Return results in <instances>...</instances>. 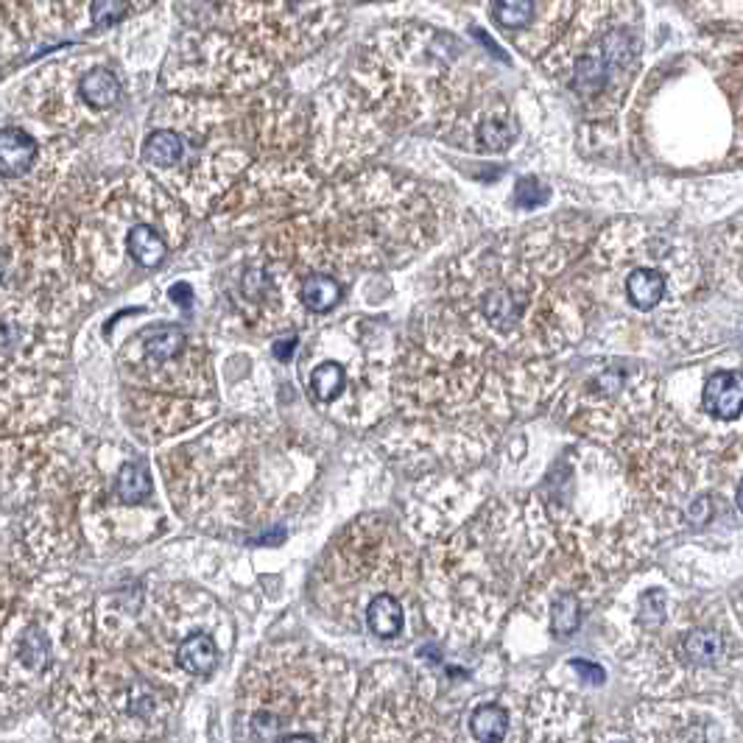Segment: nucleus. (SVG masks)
<instances>
[{
    "instance_id": "f257e3e1",
    "label": "nucleus",
    "mask_w": 743,
    "mask_h": 743,
    "mask_svg": "<svg viewBox=\"0 0 743 743\" xmlns=\"http://www.w3.org/2000/svg\"><path fill=\"white\" fill-rule=\"evenodd\" d=\"M576 221L478 243L439 272L428 311L483 350L515 358H551L582 341L590 299L567 266L587 249Z\"/></svg>"
},
{
    "instance_id": "f03ea898",
    "label": "nucleus",
    "mask_w": 743,
    "mask_h": 743,
    "mask_svg": "<svg viewBox=\"0 0 743 743\" xmlns=\"http://www.w3.org/2000/svg\"><path fill=\"white\" fill-rule=\"evenodd\" d=\"M350 87L383 129H426L464 152L503 154L520 134L483 64L431 26L378 32L352 68Z\"/></svg>"
},
{
    "instance_id": "7ed1b4c3",
    "label": "nucleus",
    "mask_w": 743,
    "mask_h": 743,
    "mask_svg": "<svg viewBox=\"0 0 743 743\" xmlns=\"http://www.w3.org/2000/svg\"><path fill=\"white\" fill-rule=\"evenodd\" d=\"M445 207L417 179L358 168L322 188L305 213L272 227L261 252L299 280L311 272L392 268L431 247Z\"/></svg>"
},
{
    "instance_id": "20e7f679",
    "label": "nucleus",
    "mask_w": 743,
    "mask_h": 743,
    "mask_svg": "<svg viewBox=\"0 0 743 743\" xmlns=\"http://www.w3.org/2000/svg\"><path fill=\"white\" fill-rule=\"evenodd\" d=\"M553 523L537 492L495 498L472 520L442 534L420 562L422 607L433 630L456 646L498 635L546 548Z\"/></svg>"
},
{
    "instance_id": "39448f33",
    "label": "nucleus",
    "mask_w": 743,
    "mask_h": 743,
    "mask_svg": "<svg viewBox=\"0 0 743 743\" xmlns=\"http://www.w3.org/2000/svg\"><path fill=\"white\" fill-rule=\"evenodd\" d=\"M632 685L655 699L721 693L743 673V630L721 598H682L660 571L615 592L607 618Z\"/></svg>"
},
{
    "instance_id": "423d86ee",
    "label": "nucleus",
    "mask_w": 743,
    "mask_h": 743,
    "mask_svg": "<svg viewBox=\"0 0 743 743\" xmlns=\"http://www.w3.org/2000/svg\"><path fill=\"white\" fill-rule=\"evenodd\" d=\"M640 20L635 0H534V17L508 37L598 121L630 96L643 51Z\"/></svg>"
},
{
    "instance_id": "0eeeda50",
    "label": "nucleus",
    "mask_w": 743,
    "mask_h": 743,
    "mask_svg": "<svg viewBox=\"0 0 743 743\" xmlns=\"http://www.w3.org/2000/svg\"><path fill=\"white\" fill-rule=\"evenodd\" d=\"M71 263L89 286L121 288L154 272L191 236V213L146 173L101 179L59 213Z\"/></svg>"
},
{
    "instance_id": "6e6552de",
    "label": "nucleus",
    "mask_w": 743,
    "mask_h": 743,
    "mask_svg": "<svg viewBox=\"0 0 743 743\" xmlns=\"http://www.w3.org/2000/svg\"><path fill=\"white\" fill-rule=\"evenodd\" d=\"M288 445L261 422H224L163 456L173 508L193 526L247 528L288 501Z\"/></svg>"
},
{
    "instance_id": "1a4fd4ad",
    "label": "nucleus",
    "mask_w": 743,
    "mask_h": 743,
    "mask_svg": "<svg viewBox=\"0 0 743 743\" xmlns=\"http://www.w3.org/2000/svg\"><path fill=\"white\" fill-rule=\"evenodd\" d=\"M96 626L93 596L68 567L28 578L0 623V718L48 702Z\"/></svg>"
},
{
    "instance_id": "9d476101",
    "label": "nucleus",
    "mask_w": 743,
    "mask_h": 743,
    "mask_svg": "<svg viewBox=\"0 0 743 743\" xmlns=\"http://www.w3.org/2000/svg\"><path fill=\"white\" fill-rule=\"evenodd\" d=\"M358 680L338 655L274 643L238 682V727L249 741H341Z\"/></svg>"
},
{
    "instance_id": "9b49d317",
    "label": "nucleus",
    "mask_w": 743,
    "mask_h": 743,
    "mask_svg": "<svg viewBox=\"0 0 743 743\" xmlns=\"http://www.w3.org/2000/svg\"><path fill=\"white\" fill-rule=\"evenodd\" d=\"M182 685L143 668L123 648L96 643L48 696L64 741H154L177 712Z\"/></svg>"
},
{
    "instance_id": "f8f14e48",
    "label": "nucleus",
    "mask_w": 743,
    "mask_h": 743,
    "mask_svg": "<svg viewBox=\"0 0 743 743\" xmlns=\"http://www.w3.org/2000/svg\"><path fill=\"white\" fill-rule=\"evenodd\" d=\"M127 422L143 442L199 428L218 411L216 372L207 344L179 324H148L121 350Z\"/></svg>"
},
{
    "instance_id": "ddd939ff",
    "label": "nucleus",
    "mask_w": 743,
    "mask_h": 743,
    "mask_svg": "<svg viewBox=\"0 0 743 743\" xmlns=\"http://www.w3.org/2000/svg\"><path fill=\"white\" fill-rule=\"evenodd\" d=\"M587 299L626 311L657 313L685 302L702 283V257L691 238L640 221L603 229L576 277Z\"/></svg>"
},
{
    "instance_id": "4468645a",
    "label": "nucleus",
    "mask_w": 743,
    "mask_h": 743,
    "mask_svg": "<svg viewBox=\"0 0 743 743\" xmlns=\"http://www.w3.org/2000/svg\"><path fill=\"white\" fill-rule=\"evenodd\" d=\"M420 590V560L411 540L383 515H363L324 548L311 578L322 615L347 632H361L363 610L381 592L408 598Z\"/></svg>"
},
{
    "instance_id": "2eb2a0df",
    "label": "nucleus",
    "mask_w": 743,
    "mask_h": 743,
    "mask_svg": "<svg viewBox=\"0 0 743 743\" xmlns=\"http://www.w3.org/2000/svg\"><path fill=\"white\" fill-rule=\"evenodd\" d=\"M397 347L388 327L367 319H347L319 331L302 358L313 406L347 428H372L386 420Z\"/></svg>"
},
{
    "instance_id": "dca6fc26",
    "label": "nucleus",
    "mask_w": 743,
    "mask_h": 743,
    "mask_svg": "<svg viewBox=\"0 0 743 743\" xmlns=\"http://www.w3.org/2000/svg\"><path fill=\"white\" fill-rule=\"evenodd\" d=\"M612 447L655 523L685 517L687 506L707 495V483L716 472L699 436L666 406H655L632 420Z\"/></svg>"
},
{
    "instance_id": "f3484780",
    "label": "nucleus",
    "mask_w": 743,
    "mask_h": 743,
    "mask_svg": "<svg viewBox=\"0 0 743 743\" xmlns=\"http://www.w3.org/2000/svg\"><path fill=\"white\" fill-rule=\"evenodd\" d=\"M0 293H39L73 311L89 302L62 229L32 199L0 196Z\"/></svg>"
},
{
    "instance_id": "a211bd4d",
    "label": "nucleus",
    "mask_w": 743,
    "mask_h": 743,
    "mask_svg": "<svg viewBox=\"0 0 743 743\" xmlns=\"http://www.w3.org/2000/svg\"><path fill=\"white\" fill-rule=\"evenodd\" d=\"M585 378H560L553 411L573 431L612 445L632 420L657 406V375L651 369L623 361H585Z\"/></svg>"
},
{
    "instance_id": "6ab92c4d",
    "label": "nucleus",
    "mask_w": 743,
    "mask_h": 743,
    "mask_svg": "<svg viewBox=\"0 0 743 743\" xmlns=\"http://www.w3.org/2000/svg\"><path fill=\"white\" fill-rule=\"evenodd\" d=\"M93 472L87 445L73 428L0 436V508L20 512L39 498L84 492Z\"/></svg>"
},
{
    "instance_id": "aec40b11",
    "label": "nucleus",
    "mask_w": 743,
    "mask_h": 743,
    "mask_svg": "<svg viewBox=\"0 0 743 743\" xmlns=\"http://www.w3.org/2000/svg\"><path fill=\"white\" fill-rule=\"evenodd\" d=\"M322 191V173L308 154L254 157L213 207L221 232H268L286 218L305 213Z\"/></svg>"
},
{
    "instance_id": "412c9836",
    "label": "nucleus",
    "mask_w": 743,
    "mask_h": 743,
    "mask_svg": "<svg viewBox=\"0 0 743 743\" xmlns=\"http://www.w3.org/2000/svg\"><path fill=\"white\" fill-rule=\"evenodd\" d=\"M428 687L400 662H378L352 696L344 741H451Z\"/></svg>"
},
{
    "instance_id": "4be33fe9",
    "label": "nucleus",
    "mask_w": 743,
    "mask_h": 743,
    "mask_svg": "<svg viewBox=\"0 0 743 743\" xmlns=\"http://www.w3.org/2000/svg\"><path fill=\"white\" fill-rule=\"evenodd\" d=\"M218 7L229 20L224 26L247 20L238 28L257 37V48L277 62H293L322 48L341 32L347 14L344 0H221Z\"/></svg>"
},
{
    "instance_id": "5701e85b",
    "label": "nucleus",
    "mask_w": 743,
    "mask_h": 743,
    "mask_svg": "<svg viewBox=\"0 0 743 743\" xmlns=\"http://www.w3.org/2000/svg\"><path fill=\"white\" fill-rule=\"evenodd\" d=\"M76 311L39 293H0V367L62 372Z\"/></svg>"
},
{
    "instance_id": "b1692460",
    "label": "nucleus",
    "mask_w": 743,
    "mask_h": 743,
    "mask_svg": "<svg viewBox=\"0 0 743 743\" xmlns=\"http://www.w3.org/2000/svg\"><path fill=\"white\" fill-rule=\"evenodd\" d=\"M623 741H741L743 732L727 705L705 699H657L635 707Z\"/></svg>"
},
{
    "instance_id": "393cba45",
    "label": "nucleus",
    "mask_w": 743,
    "mask_h": 743,
    "mask_svg": "<svg viewBox=\"0 0 743 743\" xmlns=\"http://www.w3.org/2000/svg\"><path fill=\"white\" fill-rule=\"evenodd\" d=\"M68 397L59 372L0 367V436L43 431L59 417Z\"/></svg>"
},
{
    "instance_id": "a878e982",
    "label": "nucleus",
    "mask_w": 743,
    "mask_h": 743,
    "mask_svg": "<svg viewBox=\"0 0 743 743\" xmlns=\"http://www.w3.org/2000/svg\"><path fill=\"white\" fill-rule=\"evenodd\" d=\"M590 710L565 691H540L528 702L523 741H585Z\"/></svg>"
},
{
    "instance_id": "bb28decb",
    "label": "nucleus",
    "mask_w": 743,
    "mask_h": 743,
    "mask_svg": "<svg viewBox=\"0 0 743 743\" xmlns=\"http://www.w3.org/2000/svg\"><path fill=\"white\" fill-rule=\"evenodd\" d=\"M43 148L37 137L26 129L7 127L0 129V179L12 184H23L37 171Z\"/></svg>"
},
{
    "instance_id": "cd10ccee",
    "label": "nucleus",
    "mask_w": 743,
    "mask_h": 743,
    "mask_svg": "<svg viewBox=\"0 0 743 743\" xmlns=\"http://www.w3.org/2000/svg\"><path fill=\"white\" fill-rule=\"evenodd\" d=\"M699 411L712 422H735L743 414V372L721 369L702 386Z\"/></svg>"
},
{
    "instance_id": "c85d7f7f",
    "label": "nucleus",
    "mask_w": 743,
    "mask_h": 743,
    "mask_svg": "<svg viewBox=\"0 0 743 743\" xmlns=\"http://www.w3.org/2000/svg\"><path fill=\"white\" fill-rule=\"evenodd\" d=\"M221 662V646L216 630H196L182 637L173 651V666L184 680H211Z\"/></svg>"
},
{
    "instance_id": "c756f323",
    "label": "nucleus",
    "mask_w": 743,
    "mask_h": 743,
    "mask_svg": "<svg viewBox=\"0 0 743 743\" xmlns=\"http://www.w3.org/2000/svg\"><path fill=\"white\" fill-rule=\"evenodd\" d=\"M109 492L121 506L143 508L154 503V478L146 458H127V462L112 472Z\"/></svg>"
},
{
    "instance_id": "7c9ffc66",
    "label": "nucleus",
    "mask_w": 743,
    "mask_h": 743,
    "mask_svg": "<svg viewBox=\"0 0 743 743\" xmlns=\"http://www.w3.org/2000/svg\"><path fill=\"white\" fill-rule=\"evenodd\" d=\"M406 601L408 598L397 596V592H381L367 603L363 610V626L369 635L381 637V640H394L406 630Z\"/></svg>"
},
{
    "instance_id": "2f4dec72",
    "label": "nucleus",
    "mask_w": 743,
    "mask_h": 743,
    "mask_svg": "<svg viewBox=\"0 0 743 743\" xmlns=\"http://www.w3.org/2000/svg\"><path fill=\"white\" fill-rule=\"evenodd\" d=\"M693 23L743 28V0H662Z\"/></svg>"
},
{
    "instance_id": "473e14b6",
    "label": "nucleus",
    "mask_w": 743,
    "mask_h": 743,
    "mask_svg": "<svg viewBox=\"0 0 743 743\" xmlns=\"http://www.w3.org/2000/svg\"><path fill=\"white\" fill-rule=\"evenodd\" d=\"M341 297L344 286L331 272H311L299 280V305L305 313H313V316L331 313L341 302Z\"/></svg>"
},
{
    "instance_id": "72a5a7b5",
    "label": "nucleus",
    "mask_w": 743,
    "mask_h": 743,
    "mask_svg": "<svg viewBox=\"0 0 743 743\" xmlns=\"http://www.w3.org/2000/svg\"><path fill=\"white\" fill-rule=\"evenodd\" d=\"M121 96V82L109 68H93V71L82 73V79H79V98H82L89 112H109L112 107H118Z\"/></svg>"
},
{
    "instance_id": "f704fd0d",
    "label": "nucleus",
    "mask_w": 743,
    "mask_h": 743,
    "mask_svg": "<svg viewBox=\"0 0 743 743\" xmlns=\"http://www.w3.org/2000/svg\"><path fill=\"white\" fill-rule=\"evenodd\" d=\"M512 710L503 702H483L470 712V735L483 743L512 741Z\"/></svg>"
},
{
    "instance_id": "c9c22d12",
    "label": "nucleus",
    "mask_w": 743,
    "mask_h": 743,
    "mask_svg": "<svg viewBox=\"0 0 743 743\" xmlns=\"http://www.w3.org/2000/svg\"><path fill=\"white\" fill-rule=\"evenodd\" d=\"M718 261L724 263L738 283L743 286V216L730 221L718 236Z\"/></svg>"
},
{
    "instance_id": "e433bc0d",
    "label": "nucleus",
    "mask_w": 743,
    "mask_h": 743,
    "mask_svg": "<svg viewBox=\"0 0 743 743\" xmlns=\"http://www.w3.org/2000/svg\"><path fill=\"white\" fill-rule=\"evenodd\" d=\"M531 17L534 0H495V3H492V20L508 34L520 32Z\"/></svg>"
},
{
    "instance_id": "4c0bfd02",
    "label": "nucleus",
    "mask_w": 743,
    "mask_h": 743,
    "mask_svg": "<svg viewBox=\"0 0 743 743\" xmlns=\"http://www.w3.org/2000/svg\"><path fill=\"white\" fill-rule=\"evenodd\" d=\"M515 196H517V204L520 207H526V211H534V207H540L542 202L548 199V191H546V184H540L537 179H520L517 182V191H515Z\"/></svg>"
},
{
    "instance_id": "58836bf2",
    "label": "nucleus",
    "mask_w": 743,
    "mask_h": 743,
    "mask_svg": "<svg viewBox=\"0 0 743 743\" xmlns=\"http://www.w3.org/2000/svg\"><path fill=\"white\" fill-rule=\"evenodd\" d=\"M17 576L9 567L0 565V623L7 621L9 610H12L14 598H17Z\"/></svg>"
},
{
    "instance_id": "ea45409f",
    "label": "nucleus",
    "mask_w": 743,
    "mask_h": 743,
    "mask_svg": "<svg viewBox=\"0 0 743 743\" xmlns=\"http://www.w3.org/2000/svg\"><path fill=\"white\" fill-rule=\"evenodd\" d=\"M297 344H299L297 333H291V336L280 338V341L274 344V356H277V361H283V363L291 361L293 352H297Z\"/></svg>"
},
{
    "instance_id": "a19ab883",
    "label": "nucleus",
    "mask_w": 743,
    "mask_h": 743,
    "mask_svg": "<svg viewBox=\"0 0 743 743\" xmlns=\"http://www.w3.org/2000/svg\"><path fill=\"white\" fill-rule=\"evenodd\" d=\"M735 506L743 515V472H738L735 476Z\"/></svg>"
},
{
    "instance_id": "79ce46f5",
    "label": "nucleus",
    "mask_w": 743,
    "mask_h": 743,
    "mask_svg": "<svg viewBox=\"0 0 743 743\" xmlns=\"http://www.w3.org/2000/svg\"><path fill=\"white\" fill-rule=\"evenodd\" d=\"M735 615H738V623H741V630H743V587L735 592Z\"/></svg>"
}]
</instances>
